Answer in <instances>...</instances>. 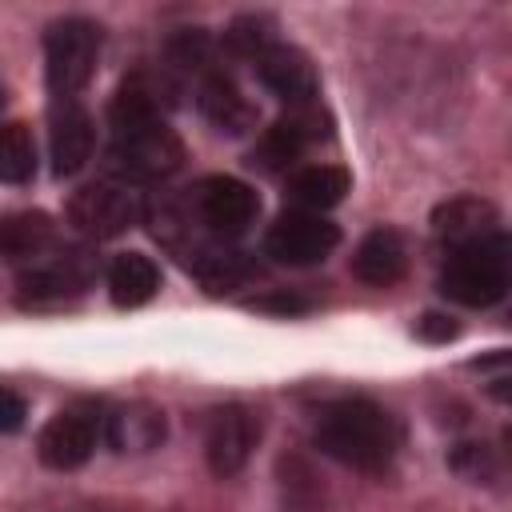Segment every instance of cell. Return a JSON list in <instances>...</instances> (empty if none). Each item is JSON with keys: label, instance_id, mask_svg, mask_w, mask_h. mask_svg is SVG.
<instances>
[{"label": "cell", "instance_id": "6da1fadb", "mask_svg": "<svg viewBox=\"0 0 512 512\" xmlns=\"http://www.w3.org/2000/svg\"><path fill=\"white\" fill-rule=\"evenodd\" d=\"M316 448L344 468L384 472L400 452V424L368 396H344L316 416Z\"/></svg>", "mask_w": 512, "mask_h": 512}, {"label": "cell", "instance_id": "7a4b0ae2", "mask_svg": "<svg viewBox=\"0 0 512 512\" xmlns=\"http://www.w3.org/2000/svg\"><path fill=\"white\" fill-rule=\"evenodd\" d=\"M508 276H512L508 236L496 232V236H484V240H472V244L444 252L440 292L464 308H488V304L504 300Z\"/></svg>", "mask_w": 512, "mask_h": 512}, {"label": "cell", "instance_id": "3957f363", "mask_svg": "<svg viewBox=\"0 0 512 512\" xmlns=\"http://www.w3.org/2000/svg\"><path fill=\"white\" fill-rule=\"evenodd\" d=\"M104 32L88 16H64L44 32V76L52 96H76L100 64Z\"/></svg>", "mask_w": 512, "mask_h": 512}, {"label": "cell", "instance_id": "277c9868", "mask_svg": "<svg viewBox=\"0 0 512 512\" xmlns=\"http://www.w3.org/2000/svg\"><path fill=\"white\" fill-rule=\"evenodd\" d=\"M180 164H184V144H180V136H176L164 120L112 132L108 168H112L116 180H124V184H152V180H164V176H172Z\"/></svg>", "mask_w": 512, "mask_h": 512}, {"label": "cell", "instance_id": "5b68a950", "mask_svg": "<svg viewBox=\"0 0 512 512\" xmlns=\"http://www.w3.org/2000/svg\"><path fill=\"white\" fill-rule=\"evenodd\" d=\"M184 208L192 224L212 240H236L244 236L260 216V196L236 180V176H204L196 188H188Z\"/></svg>", "mask_w": 512, "mask_h": 512}, {"label": "cell", "instance_id": "8992f818", "mask_svg": "<svg viewBox=\"0 0 512 512\" xmlns=\"http://www.w3.org/2000/svg\"><path fill=\"white\" fill-rule=\"evenodd\" d=\"M96 272H100V264L88 252H80V248H72V252H48V256L32 260L20 272V280H16L20 292L16 296H20L24 308L68 304V300H76V296H84L92 288Z\"/></svg>", "mask_w": 512, "mask_h": 512}, {"label": "cell", "instance_id": "52a82bcc", "mask_svg": "<svg viewBox=\"0 0 512 512\" xmlns=\"http://www.w3.org/2000/svg\"><path fill=\"white\" fill-rule=\"evenodd\" d=\"M328 136H332V120L320 108V100L296 104L276 124H268L260 132V140L252 148V164L264 168V172H288L316 140H328Z\"/></svg>", "mask_w": 512, "mask_h": 512}, {"label": "cell", "instance_id": "ba28073f", "mask_svg": "<svg viewBox=\"0 0 512 512\" xmlns=\"http://www.w3.org/2000/svg\"><path fill=\"white\" fill-rule=\"evenodd\" d=\"M140 200L124 180H92L72 192L68 220L88 240H112L140 220Z\"/></svg>", "mask_w": 512, "mask_h": 512}, {"label": "cell", "instance_id": "9c48e42d", "mask_svg": "<svg viewBox=\"0 0 512 512\" xmlns=\"http://www.w3.org/2000/svg\"><path fill=\"white\" fill-rule=\"evenodd\" d=\"M336 244H340V228L316 212H284L264 236V252L292 268L324 260Z\"/></svg>", "mask_w": 512, "mask_h": 512}, {"label": "cell", "instance_id": "30bf717a", "mask_svg": "<svg viewBox=\"0 0 512 512\" xmlns=\"http://www.w3.org/2000/svg\"><path fill=\"white\" fill-rule=\"evenodd\" d=\"M260 440V420L252 408L244 404H224V408H212L208 412V424H204V456H208V468L216 476H236L252 448Z\"/></svg>", "mask_w": 512, "mask_h": 512}, {"label": "cell", "instance_id": "8fae6325", "mask_svg": "<svg viewBox=\"0 0 512 512\" xmlns=\"http://www.w3.org/2000/svg\"><path fill=\"white\" fill-rule=\"evenodd\" d=\"M96 444H100V416L92 408H64L40 428L36 456L56 472H72L88 464Z\"/></svg>", "mask_w": 512, "mask_h": 512}, {"label": "cell", "instance_id": "7c38bea8", "mask_svg": "<svg viewBox=\"0 0 512 512\" xmlns=\"http://www.w3.org/2000/svg\"><path fill=\"white\" fill-rule=\"evenodd\" d=\"M48 152H52V172L72 176L80 172L92 152H96V124L92 112L76 96H56L48 112Z\"/></svg>", "mask_w": 512, "mask_h": 512}, {"label": "cell", "instance_id": "4fadbf2b", "mask_svg": "<svg viewBox=\"0 0 512 512\" xmlns=\"http://www.w3.org/2000/svg\"><path fill=\"white\" fill-rule=\"evenodd\" d=\"M252 68H256V80H260L276 100H284L288 108L312 104L316 92H320V80H316L312 60H308L300 48H292V44H280V40H276L272 48H264V52L252 60Z\"/></svg>", "mask_w": 512, "mask_h": 512}, {"label": "cell", "instance_id": "5bb4252c", "mask_svg": "<svg viewBox=\"0 0 512 512\" xmlns=\"http://www.w3.org/2000/svg\"><path fill=\"white\" fill-rule=\"evenodd\" d=\"M100 440L112 452H152L164 440V412L144 404V400H128L116 404L100 416Z\"/></svg>", "mask_w": 512, "mask_h": 512}, {"label": "cell", "instance_id": "9a60e30c", "mask_svg": "<svg viewBox=\"0 0 512 512\" xmlns=\"http://www.w3.org/2000/svg\"><path fill=\"white\" fill-rule=\"evenodd\" d=\"M196 104H200L204 120L216 124L220 132H248L256 124V108L248 104V96L240 92V84L232 80V72L224 64L208 68L196 80Z\"/></svg>", "mask_w": 512, "mask_h": 512}, {"label": "cell", "instance_id": "2e32d148", "mask_svg": "<svg viewBox=\"0 0 512 512\" xmlns=\"http://www.w3.org/2000/svg\"><path fill=\"white\" fill-rule=\"evenodd\" d=\"M432 232H436L440 248L452 252V248H460V244L496 236V232H504V228H500V216H496V208H492L488 200H480V196H456V200H448V204L436 208Z\"/></svg>", "mask_w": 512, "mask_h": 512}, {"label": "cell", "instance_id": "e0dca14e", "mask_svg": "<svg viewBox=\"0 0 512 512\" xmlns=\"http://www.w3.org/2000/svg\"><path fill=\"white\" fill-rule=\"evenodd\" d=\"M352 272L372 284V288H388L408 272V244L396 228H372L352 256Z\"/></svg>", "mask_w": 512, "mask_h": 512}, {"label": "cell", "instance_id": "ac0fdd59", "mask_svg": "<svg viewBox=\"0 0 512 512\" xmlns=\"http://www.w3.org/2000/svg\"><path fill=\"white\" fill-rule=\"evenodd\" d=\"M348 188H352V176L340 164H308V168H296L288 180V196L296 212H316V216L340 204Z\"/></svg>", "mask_w": 512, "mask_h": 512}, {"label": "cell", "instance_id": "d6986e66", "mask_svg": "<svg viewBox=\"0 0 512 512\" xmlns=\"http://www.w3.org/2000/svg\"><path fill=\"white\" fill-rule=\"evenodd\" d=\"M56 252V224L44 212H16L0 220V256L4 260H40Z\"/></svg>", "mask_w": 512, "mask_h": 512}, {"label": "cell", "instance_id": "ffe728a7", "mask_svg": "<svg viewBox=\"0 0 512 512\" xmlns=\"http://www.w3.org/2000/svg\"><path fill=\"white\" fill-rule=\"evenodd\" d=\"M104 280H108V292H112V300H116L120 308H140V304H148V300L156 296V288H160V268H156V260L144 256V252H120V256L108 264Z\"/></svg>", "mask_w": 512, "mask_h": 512}, {"label": "cell", "instance_id": "44dd1931", "mask_svg": "<svg viewBox=\"0 0 512 512\" xmlns=\"http://www.w3.org/2000/svg\"><path fill=\"white\" fill-rule=\"evenodd\" d=\"M36 172V140L32 128L20 120L0 124V180L4 184H24Z\"/></svg>", "mask_w": 512, "mask_h": 512}, {"label": "cell", "instance_id": "7402d4cb", "mask_svg": "<svg viewBox=\"0 0 512 512\" xmlns=\"http://www.w3.org/2000/svg\"><path fill=\"white\" fill-rule=\"evenodd\" d=\"M272 44H276V24L268 16H236L224 32V48L232 56H244V60H256Z\"/></svg>", "mask_w": 512, "mask_h": 512}, {"label": "cell", "instance_id": "603a6c76", "mask_svg": "<svg viewBox=\"0 0 512 512\" xmlns=\"http://www.w3.org/2000/svg\"><path fill=\"white\" fill-rule=\"evenodd\" d=\"M452 468L468 480H480V476H492V460H488V448L484 444H460L452 452Z\"/></svg>", "mask_w": 512, "mask_h": 512}, {"label": "cell", "instance_id": "cb8c5ba5", "mask_svg": "<svg viewBox=\"0 0 512 512\" xmlns=\"http://www.w3.org/2000/svg\"><path fill=\"white\" fill-rule=\"evenodd\" d=\"M24 416H28V404H24V396L0 384V436H8V432H20V428H24Z\"/></svg>", "mask_w": 512, "mask_h": 512}, {"label": "cell", "instance_id": "d4e9b609", "mask_svg": "<svg viewBox=\"0 0 512 512\" xmlns=\"http://www.w3.org/2000/svg\"><path fill=\"white\" fill-rule=\"evenodd\" d=\"M424 336H440V340H448V336H456V324H448L444 316H424V328H420Z\"/></svg>", "mask_w": 512, "mask_h": 512}, {"label": "cell", "instance_id": "484cf974", "mask_svg": "<svg viewBox=\"0 0 512 512\" xmlns=\"http://www.w3.org/2000/svg\"><path fill=\"white\" fill-rule=\"evenodd\" d=\"M0 108H4V88H0Z\"/></svg>", "mask_w": 512, "mask_h": 512}]
</instances>
